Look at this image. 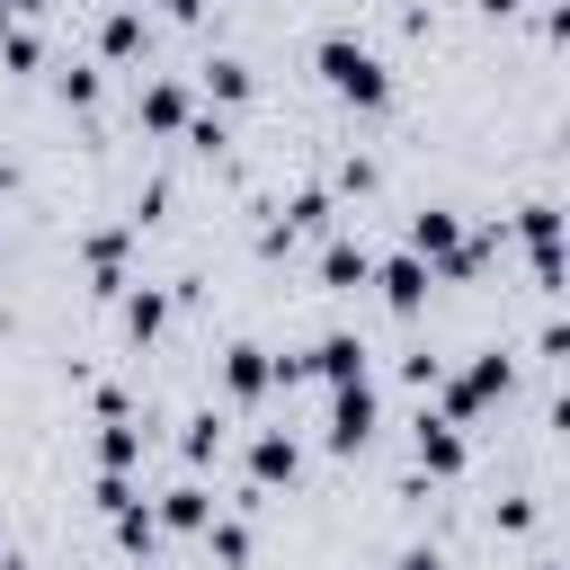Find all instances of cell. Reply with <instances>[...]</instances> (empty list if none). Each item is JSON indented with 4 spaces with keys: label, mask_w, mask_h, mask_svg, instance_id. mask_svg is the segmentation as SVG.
<instances>
[{
    "label": "cell",
    "mask_w": 570,
    "mask_h": 570,
    "mask_svg": "<svg viewBox=\"0 0 570 570\" xmlns=\"http://www.w3.org/2000/svg\"><path fill=\"white\" fill-rule=\"evenodd\" d=\"M321 80L338 89V98H356V107H392V62L374 53V45H356V36H321Z\"/></svg>",
    "instance_id": "obj_1"
},
{
    "label": "cell",
    "mask_w": 570,
    "mask_h": 570,
    "mask_svg": "<svg viewBox=\"0 0 570 570\" xmlns=\"http://www.w3.org/2000/svg\"><path fill=\"white\" fill-rule=\"evenodd\" d=\"M374 419H383V401H374L365 374H356V383H330V454H356V445L374 436Z\"/></svg>",
    "instance_id": "obj_2"
},
{
    "label": "cell",
    "mask_w": 570,
    "mask_h": 570,
    "mask_svg": "<svg viewBox=\"0 0 570 570\" xmlns=\"http://www.w3.org/2000/svg\"><path fill=\"white\" fill-rule=\"evenodd\" d=\"M410 445H419V472H436V481H454V472H463V428H454L445 410H419Z\"/></svg>",
    "instance_id": "obj_3"
},
{
    "label": "cell",
    "mask_w": 570,
    "mask_h": 570,
    "mask_svg": "<svg viewBox=\"0 0 570 570\" xmlns=\"http://www.w3.org/2000/svg\"><path fill=\"white\" fill-rule=\"evenodd\" d=\"M365 285H383V303H392V312H419V303H428V285H436V267H428L419 249H401V258H383Z\"/></svg>",
    "instance_id": "obj_4"
},
{
    "label": "cell",
    "mask_w": 570,
    "mask_h": 570,
    "mask_svg": "<svg viewBox=\"0 0 570 570\" xmlns=\"http://www.w3.org/2000/svg\"><path fill=\"white\" fill-rule=\"evenodd\" d=\"M267 383H276L267 347H249V338H240V347H223V392H232V401H258Z\"/></svg>",
    "instance_id": "obj_5"
},
{
    "label": "cell",
    "mask_w": 570,
    "mask_h": 570,
    "mask_svg": "<svg viewBox=\"0 0 570 570\" xmlns=\"http://www.w3.org/2000/svg\"><path fill=\"white\" fill-rule=\"evenodd\" d=\"M365 276H374V249H365V240H330V249H321V285H330V294H356Z\"/></svg>",
    "instance_id": "obj_6"
},
{
    "label": "cell",
    "mask_w": 570,
    "mask_h": 570,
    "mask_svg": "<svg viewBox=\"0 0 570 570\" xmlns=\"http://www.w3.org/2000/svg\"><path fill=\"white\" fill-rule=\"evenodd\" d=\"M303 374H321V383H356V374H365V338L330 330V338L312 347V365H303Z\"/></svg>",
    "instance_id": "obj_7"
},
{
    "label": "cell",
    "mask_w": 570,
    "mask_h": 570,
    "mask_svg": "<svg viewBox=\"0 0 570 570\" xmlns=\"http://www.w3.org/2000/svg\"><path fill=\"white\" fill-rule=\"evenodd\" d=\"M169 534H205V517H214V499L196 490V481H178V490H160V508H151Z\"/></svg>",
    "instance_id": "obj_8"
},
{
    "label": "cell",
    "mask_w": 570,
    "mask_h": 570,
    "mask_svg": "<svg viewBox=\"0 0 570 570\" xmlns=\"http://www.w3.org/2000/svg\"><path fill=\"white\" fill-rule=\"evenodd\" d=\"M98 463H107V472H134V463H142V428H134L125 410H107V428H98Z\"/></svg>",
    "instance_id": "obj_9"
},
{
    "label": "cell",
    "mask_w": 570,
    "mask_h": 570,
    "mask_svg": "<svg viewBox=\"0 0 570 570\" xmlns=\"http://www.w3.org/2000/svg\"><path fill=\"white\" fill-rule=\"evenodd\" d=\"M249 472H258V481H294V472H303V445H294L285 428H267V436L249 445Z\"/></svg>",
    "instance_id": "obj_10"
},
{
    "label": "cell",
    "mask_w": 570,
    "mask_h": 570,
    "mask_svg": "<svg viewBox=\"0 0 570 570\" xmlns=\"http://www.w3.org/2000/svg\"><path fill=\"white\" fill-rule=\"evenodd\" d=\"M142 125H151V134H187V89H178V80H151V89H142Z\"/></svg>",
    "instance_id": "obj_11"
},
{
    "label": "cell",
    "mask_w": 570,
    "mask_h": 570,
    "mask_svg": "<svg viewBox=\"0 0 570 570\" xmlns=\"http://www.w3.org/2000/svg\"><path fill=\"white\" fill-rule=\"evenodd\" d=\"M98 53H107V62H134V53H142V9H107Z\"/></svg>",
    "instance_id": "obj_12"
},
{
    "label": "cell",
    "mask_w": 570,
    "mask_h": 570,
    "mask_svg": "<svg viewBox=\"0 0 570 570\" xmlns=\"http://www.w3.org/2000/svg\"><path fill=\"white\" fill-rule=\"evenodd\" d=\"M160 321H169V294H160V285H134V294H125V330H134V338H160Z\"/></svg>",
    "instance_id": "obj_13"
},
{
    "label": "cell",
    "mask_w": 570,
    "mask_h": 570,
    "mask_svg": "<svg viewBox=\"0 0 570 570\" xmlns=\"http://www.w3.org/2000/svg\"><path fill=\"white\" fill-rule=\"evenodd\" d=\"M205 89H214L223 107H240V98H249V62H240V53H214V62H205Z\"/></svg>",
    "instance_id": "obj_14"
},
{
    "label": "cell",
    "mask_w": 570,
    "mask_h": 570,
    "mask_svg": "<svg viewBox=\"0 0 570 570\" xmlns=\"http://www.w3.org/2000/svg\"><path fill=\"white\" fill-rule=\"evenodd\" d=\"M116 543H125V552H151V543H160V517H151L142 499H125V508H116Z\"/></svg>",
    "instance_id": "obj_15"
},
{
    "label": "cell",
    "mask_w": 570,
    "mask_h": 570,
    "mask_svg": "<svg viewBox=\"0 0 570 570\" xmlns=\"http://www.w3.org/2000/svg\"><path fill=\"white\" fill-rule=\"evenodd\" d=\"M205 543H214V561H232V570L249 561V525H240V517H205Z\"/></svg>",
    "instance_id": "obj_16"
},
{
    "label": "cell",
    "mask_w": 570,
    "mask_h": 570,
    "mask_svg": "<svg viewBox=\"0 0 570 570\" xmlns=\"http://www.w3.org/2000/svg\"><path fill=\"white\" fill-rule=\"evenodd\" d=\"M0 62H9V71H36V62H45L36 27H18V18H9V27H0Z\"/></svg>",
    "instance_id": "obj_17"
},
{
    "label": "cell",
    "mask_w": 570,
    "mask_h": 570,
    "mask_svg": "<svg viewBox=\"0 0 570 570\" xmlns=\"http://www.w3.org/2000/svg\"><path fill=\"white\" fill-rule=\"evenodd\" d=\"M178 445H187V463H214V454H223V428H214V410H205V419H187V436H178Z\"/></svg>",
    "instance_id": "obj_18"
},
{
    "label": "cell",
    "mask_w": 570,
    "mask_h": 570,
    "mask_svg": "<svg viewBox=\"0 0 570 570\" xmlns=\"http://www.w3.org/2000/svg\"><path fill=\"white\" fill-rule=\"evenodd\" d=\"M392 570H445V552H436V543H410V552H401Z\"/></svg>",
    "instance_id": "obj_19"
},
{
    "label": "cell",
    "mask_w": 570,
    "mask_h": 570,
    "mask_svg": "<svg viewBox=\"0 0 570 570\" xmlns=\"http://www.w3.org/2000/svg\"><path fill=\"white\" fill-rule=\"evenodd\" d=\"M0 9H9V18H36V9H45V0H0Z\"/></svg>",
    "instance_id": "obj_20"
},
{
    "label": "cell",
    "mask_w": 570,
    "mask_h": 570,
    "mask_svg": "<svg viewBox=\"0 0 570 570\" xmlns=\"http://www.w3.org/2000/svg\"><path fill=\"white\" fill-rule=\"evenodd\" d=\"M160 9H169V18H196V9H205V0H160Z\"/></svg>",
    "instance_id": "obj_21"
},
{
    "label": "cell",
    "mask_w": 570,
    "mask_h": 570,
    "mask_svg": "<svg viewBox=\"0 0 570 570\" xmlns=\"http://www.w3.org/2000/svg\"><path fill=\"white\" fill-rule=\"evenodd\" d=\"M481 9H490V18H508V9H517V0H481Z\"/></svg>",
    "instance_id": "obj_22"
},
{
    "label": "cell",
    "mask_w": 570,
    "mask_h": 570,
    "mask_svg": "<svg viewBox=\"0 0 570 570\" xmlns=\"http://www.w3.org/2000/svg\"><path fill=\"white\" fill-rule=\"evenodd\" d=\"M0 196H9V160H0Z\"/></svg>",
    "instance_id": "obj_23"
},
{
    "label": "cell",
    "mask_w": 570,
    "mask_h": 570,
    "mask_svg": "<svg viewBox=\"0 0 570 570\" xmlns=\"http://www.w3.org/2000/svg\"><path fill=\"white\" fill-rule=\"evenodd\" d=\"M534 570H561V561H534Z\"/></svg>",
    "instance_id": "obj_24"
},
{
    "label": "cell",
    "mask_w": 570,
    "mask_h": 570,
    "mask_svg": "<svg viewBox=\"0 0 570 570\" xmlns=\"http://www.w3.org/2000/svg\"><path fill=\"white\" fill-rule=\"evenodd\" d=\"M0 27H9V9H0Z\"/></svg>",
    "instance_id": "obj_25"
}]
</instances>
